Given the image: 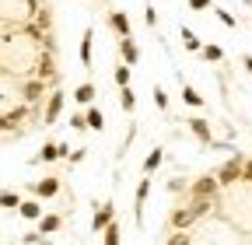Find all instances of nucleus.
I'll return each mask as SVG.
<instances>
[{"mask_svg":"<svg viewBox=\"0 0 252 245\" xmlns=\"http://www.w3.org/2000/svg\"><path fill=\"white\" fill-rule=\"evenodd\" d=\"M217 179L214 175H200V179H193L189 182V196L193 200H217Z\"/></svg>","mask_w":252,"mask_h":245,"instance_id":"1","label":"nucleus"},{"mask_svg":"<svg viewBox=\"0 0 252 245\" xmlns=\"http://www.w3.org/2000/svg\"><path fill=\"white\" fill-rule=\"evenodd\" d=\"M242 154H235L231 161H224L217 172H214V179H217V186H231V182H242Z\"/></svg>","mask_w":252,"mask_h":245,"instance_id":"2","label":"nucleus"},{"mask_svg":"<svg viewBox=\"0 0 252 245\" xmlns=\"http://www.w3.org/2000/svg\"><path fill=\"white\" fill-rule=\"evenodd\" d=\"M60 112H63V91H53L46 98V109H42V126H56Z\"/></svg>","mask_w":252,"mask_h":245,"instance_id":"3","label":"nucleus"},{"mask_svg":"<svg viewBox=\"0 0 252 245\" xmlns=\"http://www.w3.org/2000/svg\"><path fill=\"white\" fill-rule=\"evenodd\" d=\"M42 95H46V81H42V77H32V81L21 84V102H25V105H35Z\"/></svg>","mask_w":252,"mask_h":245,"instance_id":"4","label":"nucleus"},{"mask_svg":"<svg viewBox=\"0 0 252 245\" xmlns=\"http://www.w3.org/2000/svg\"><path fill=\"white\" fill-rule=\"evenodd\" d=\"M70 154V147L67 144H56V140H49V144H42V151H39V154L35 158H32V161H60V158H67Z\"/></svg>","mask_w":252,"mask_h":245,"instance_id":"5","label":"nucleus"},{"mask_svg":"<svg viewBox=\"0 0 252 245\" xmlns=\"http://www.w3.org/2000/svg\"><path fill=\"white\" fill-rule=\"evenodd\" d=\"M112 221H116V207H112V203H102L98 214H94V221H91V231H98V235H102Z\"/></svg>","mask_w":252,"mask_h":245,"instance_id":"6","label":"nucleus"},{"mask_svg":"<svg viewBox=\"0 0 252 245\" xmlns=\"http://www.w3.org/2000/svg\"><path fill=\"white\" fill-rule=\"evenodd\" d=\"M32 193H35L39 200H49V196H56V193H60V179H56V175H46V179H39L35 186H32Z\"/></svg>","mask_w":252,"mask_h":245,"instance_id":"7","label":"nucleus"},{"mask_svg":"<svg viewBox=\"0 0 252 245\" xmlns=\"http://www.w3.org/2000/svg\"><path fill=\"white\" fill-rule=\"evenodd\" d=\"M28 116V105L21 102L18 109H11V112H0V133H4V130H11V126H18V122Z\"/></svg>","mask_w":252,"mask_h":245,"instance_id":"8","label":"nucleus"},{"mask_svg":"<svg viewBox=\"0 0 252 245\" xmlns=\"http://www.w3.org/2000/svg\"><path fill=\"white\" fill-rule=\"evenodd\" d=\"M189 133H193L200 144H214V133L207 126V119H189Z\"/></svg>","mask_w":252,"mask_h":245,"instance_id":"9","label":"nucleus"},{"mask_svg":"<svg viewBox=\"0 0 252 245\" xmlns=\"http://www.w3.org/2000/svg\"><path fill=\"white\" fill-rule=\"evenodd\" d=\"M18 214H21L25 221H39V217H42V203H39V200H21V203H18Z\"/></svg>","mask_w":252,"mask_h":245,"instance_id":"10","label":"nucleus"},{"mask_svg":"<svg viewBox=\"0 0 252 245\" xmlns=\"http://www.w3.org/2000/svg\"><path fill=\"white\" fill-rule=\"evenodd\" d=\"M109 25H112V32H119V39H130V18H126L123 11H112Z\"/></svg>","mask_w":252,"mask_h":245,"instance_id":"11","label":"nucleus"},{"mask_svg":"<svg viewBox=\"0 0 252 245\" xmlns=\"http://www.w3.org/2000/svg\"><path fill=\"white\" fill-rule=\"evenodd\" d=\"M193 221H196V214L189 210V207H179V210L172 214V228H175V231H186V228L193 224Z\"/></svg>","mask_w":252,"mask_h":245,"instance_id":"12","label":"nucleus"},{"mask_svg":"<svg viewBox=\"0 0 252 245\" xmlns=\"http://www.w3.org/2000/svg\"><path fill=\"white\" fill-rule=\"evenodd\" d=\"M94 95H98V91H94V84H91V81H84V84H77V91H74V102L84 109V105H91V102H94Z\"/></svg>","mask_w":252,"mask_h":245,"instance_id":"13","label":"nucleus"},{"mask_svg":"<svg viewBox=\"0 0 252 245\" xmlns=\"http://www.w3.org/2000/svg\"><path fill=\"white\" fill-rule=\"evenodd\" d=\"M91 56H94V35H91V28H84V35H81V63L91 67Z\"/></svg>","mask_w":252,"mask_h":245,"instance_id":"14","label":"nucleus"},{"mask_svg":"<svg viewBox=\"0 0 252 245\" xmlns=\"http://www.w3.org/2000/svg\"><path fill=\"white\" fill-rule=\"evenodd\" d=\"M151 196V179H140V186H137V224H144V203Z\"/></svg>","mask_w":252,"mask_h":245,"instance_id":"15","label":"nucleus"},{"mask_svg":"<svg viewBox=\"0 0 252 245\" xmlns=\"http://www.w3.org/2000/svg\"><path fill=\"white\" fill-rule=\"evenodd\" d=\"M119 53H123V60H126V67H133L137 60H140V49L133 46V39H119Z\"/></svg>","mask_w":252,"mask_h":245,"instance_id":"16","label":"nucleus"},{"mask_svg":"<svg viewBox=\"0 0 252 245\" xmlns=\"http://www.w3.org/2000/svg\"><path fill=\"white\" fill-rule=\"evenodd\" d=\"M60 214H42L39 217V235H53V231H60Z\"/></svg>","mask_w":252,"mask_h":245,"instance_id":"17","label":"nucleus"},{"mask_svg":"<svg viewBox=\"0 0 252 245\" xmlns=\"http://www.w3.org/2000/svg\"><path fill=\"white\" fill-rule=\"evenodd\" d=\"M200 56L207 60V63H220V60H224V49L214 46V42H207V46H200Z\"/></svg>","mask_w":252,"mask_h":245,"instance_id":"18","label":"nucleus"},{"mask_svg":"<svg viewBox=\"0 0 252 245\" xmlns=\"http://www.w3.org/2000/svg\"><path fill=\"white\" fill-rule=\"evenodd\" d=\"M119 105H123V112H133V109H137V95H133L130 84L119 88Z\"/></svg>","mask_w":252,"mask_h":245,"instance_id":"19","label":"nucleus"},{"mask_svg":"<svg viewBox=\"0 0 252 245\" xmlns=\"http://www.w3.org/2000/svg\"><path fill=\"white\" fill-rule=\"evenodd\" d=\"M179 35H182V46L189 49V53H200V39H196V32H193V28H179Z\"/></svg>","mask_w":252,"mask_h":245,"instance_id":"20","label":"nucleus"},{"mask_svg":"<svg viewBox=\"0 0 252 245\" xmlns=\"http://www.w3.org/2000/svg\"><path fill=\"white\" fill-rule=\"evenodd\" d=\"M182 102H186V105H193V109H203V95H200L193 84H186V88H182Z\"/></svg>","mask_w":252,"mask_h":245,"instance_id":"21","label":"nucleus"},{"mask_svg":"<svg viewBox=\"0 0 252 245\" xmlns=\"http://www.w3.org/2000/svg\"><path fill=\"white\" fill-rule=\"evenodd\" d=\"M84 119H88V126H91V130H105V116H102V109H94V105H88Z\"/></svg>","mask_w":252,"mask_h":245,"instance_id":"22","label":"nucleus"},{"mask_svg":"<svg viewBox=\"0 0 252 245\" xmlns=\"http://www.w3.org/2000/svg\"><path fill=\"white\" fill-rule=\"evenodd\" d=\"M18 203H21V196H18L14 189H4V193H0V207H4V210H18Z\"/></svg>","mask_w":252,"mask_h":245,"instance_id":"23","label":"nucleus"},{"mask_svg":"<svg viewBox=\"0 0 252 245\" xmlns=\"http://www.w3.org/2000/svg\"><path fill=\"white\" fill-rule=\"evenodd\" d=\"M161 158H165V154H161V147H154L151 154L144 158V172H158V165H161Z\"/></svg>","mask_w":252,"mask_h":245,"instance_id":"24","label":"nucleus"},{"mask_svg":"<svg viewBox=\"0 0 252 245\" xmlns=\"http://www.w3.org/2000/svg\"><path fill=\"white\" fill-rule=\"evenodd\" d=\"M119 242H123V238H119V224L112 221V224L102 231V245H119Z\"/></svg>","mask_w":252,"mask_h":245,"instance_id":"25","label":"nucleus"},{"mask_svg":"<svg viewBox=\"0 0 252 245\" xmlns=\"http://www.w3.org/2000/svg\"><path fill=\"white\" fill-rule=\"evenodd\" d=\"M151 95H154V105H158V109H161V112L168 109V91H165L161 84H154V88H151Z\"/></svg>","mask_w":252,"mask_h":245,"instance_id":"26","label":"nucleus"},{"mask_svg":"<svg viewBox=\"0 0 252 245\" xmlns=\"http://www.w3.org/2000/svg\"><path fill=\"white\" fill-rule=\"evenodd\" d=\"M112 81H116L119 88H126V84H130V67H116V74H112Z\"/></svg>","mask_w":252,"mask_h":245,"instance_id":"27","label":"nucleus"},{"mask_svg":"<svg viewBox=\"0 0 252 245\" xmlns=\"http://www.w3.org/2000/svg\"><path fill=\"white\" fill-rule=\"evenodd\" d=\"M165 245H193V242H189V235H186V231H175V235H168V238H165Z\"/></svg>","mask_w":252,"mask_h":245,"instance_id":"28","label":"nucleus"},{"mask_svg":"<svg viewBox=\"0 0 252 245\" xmlns=\"http://www.w3.org/2000/svg\"><path fill=\"white\" fill-rule=\"evenodd\" d=\"M70 126H74V130H88V119H84V112L70 116Z\"/></svg>","mask_w":252,"mask_h":245,"instance_id":"29","label":"nucleus"},{"mask_svg":"<svg viewBox=\"0 0 252 245\" xmlns=\"http://www.w3.org/2000/svg\"><path fill=\"white\" fill-rule=\"evenodd\" d=\"M84 151H88V147H77V151H70V154H67V161H70V165H81V161H84Z\"/></svg>","mask_w":252,"mask_h":245,"instance_id":"30","label":"nucleus"},{"mask_svg":"<svg viewBox=\"0 0 252 245\" xmlns=\"http://www.w3.org/2000/svg\"><path fill=\"white\" fill-rule=\"evenodd\" d=\"M242 182H252V158L242 161Z\"/></svg>","mask_w":252,"mask_h":245,"instance_id":"31","label":"nucleus"},{"mask_svg":"<svg viewBox=\"0 0 252 245\" xmlns=\"http://www.w3.org/2000/svg\"><path fill=\"white\" fill-rule=\"evenodd\" d=\"M217 14V21H224L228 28H235V14H228V11H214Z\"/></svg>","mask_w":252,"mask_h":245,"instance_id":"32","label":"nucleus"},{"mask_svg":"<svg viewBox=\"0 0 252 245\" xmlns=\"http://www.w3.org/2000/svg\"><path fill=\"white\" fill-rule=\"evenodd\" d=\"M144 18H147V25H151V28H154V25H158V11H154V7H151V4H147V7H144Z\"/></svg>","mask_w":252,"mask_h":245,"instance_id":"33","label":"nucleus"},{"mask_svg":"<svg viewBox=\"0 0 252 245\" xmlns=\"http://www.w3.org/2000/svg\"><path fill=\"white\" fill-rule=\"evenodd\" d=\"M189 7H193V11H207L210 0H189Z\"/></svg>","mask_w":252,"mask_h":245,"instance_id":"34","label":"nucleus"},{"mask_svg":"<svg viewBox=\"0 0 252 245\" xmlns=\"http://www.w3.org/2000/svg\"><path fill=\"white\" fill-rule=\"evenodd\" d=\"M182 189H186V186H182L179 179H168V193H182Z\"/></svg>","mask_w":252,"mask_h":245,"instance_id":"35","label":"nucleus"},{"mask_svg":"<svg viewBox=\"0 0 252 245\" xmlns=\"http://www.w3.org/2000/svg\"><path fill=\"white\" fill-rule=\"evenodd\" d=\"M242 63H245V70L252 74V56H245V60H242Z\"/></svg>","mask_w":252,"mask_h":245,"instance_id":"36","label":"nucleus"},{"mask_svg":"<svg viewBox=\"0 0 252 245\" xmlns=\"http://www.w3.org/2000/svg\"><path fill=\"white\" fill-rule=\"evenodd\" d=\"M245 4H252V0H245Z\"/></svg>","mask_w":252,"mask_h":245,"instance_id":"37","label":"nucleus"}]
</instances>
